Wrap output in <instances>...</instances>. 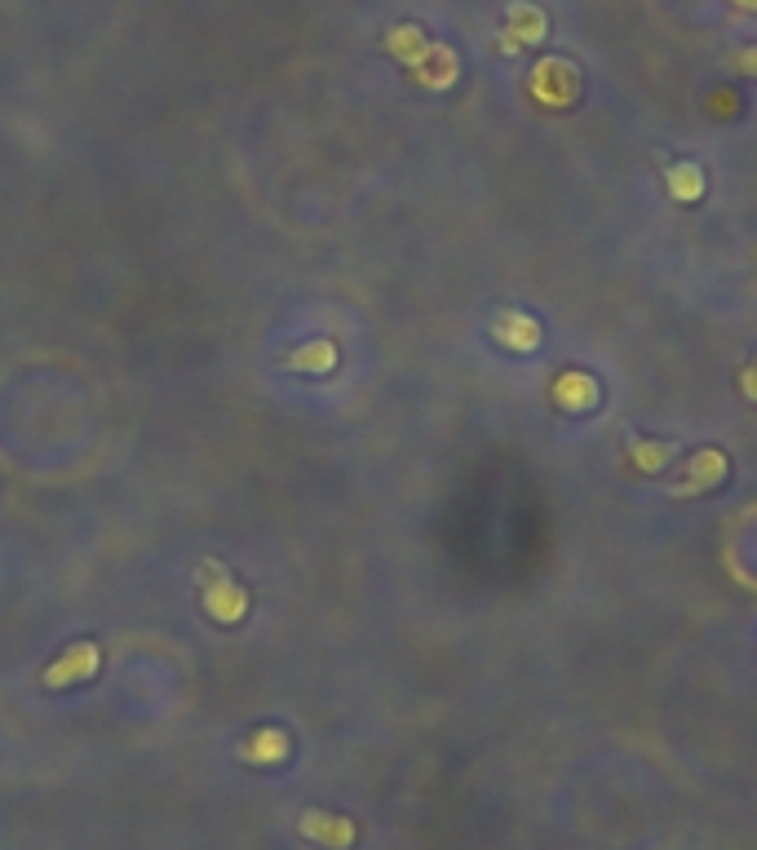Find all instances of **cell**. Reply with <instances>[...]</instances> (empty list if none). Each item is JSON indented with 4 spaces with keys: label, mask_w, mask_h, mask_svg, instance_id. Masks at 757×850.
Segmentation results:
<instances>
[{
    "label": "cell",
    "mask_w": 757,
    "mask_h": 850,
    "mask_svg": "<svg viewBox=\"0 0 757 850\" xmlns=\"http://www.w3.org/2000/svg\"><path fill=\"white\" fill-rule=\"evenodd\" d=\"M200 598H204V611H209L213 620H222V625H235V620H244V611H249V594L231 580V571H226L218 558H209V563L200 567Z\"/></svg>",
    "instance_id": "1"
},
{
    "label": "cell",
    "mask_w": 757,
    "mask_h": 850,
    "mask_svg": "<svg viewBox=\"0 0 757 850\" xmlns=\"http://www.w3.org/2000/svg\"><path fill=\"white\" fill-rule=\"evenodd\" d=\"M98 674V647L93 642H75L71 651H62L49 669H44V682L49 687H67V682H84Z\"/></svg>",
    "instance_id": "2"
},
{
    "label": "cell",
    "mask_w": 757,
    "mask_h": 850,
    "mask_svg": "<svg viewBox=\"0 0 757 850\" xmlns=\"http://www.w3.org/2000/svg\"><path fill=\"white\" fill-rule=\"evenodd\" d=\"M333 364H337V346L333 342H311V346L284 355V368H293V373H324Z\"/></svg>",
    "instance_id": "3"
},
{
    "label": "cell",
    "mask_w": 757,
    "mask_h": 850,
    "mask_svg": "<svg viewBox=\"0 0 757 850\" xmlns=\"http://www.w3.org/2000/svg\"><path fill=\"white\" fill-rule=\"evenodd\" d=\"M244 758H249V762H280V758H289V736L275 731V727L253 731L249 745H244Z\"/></svg>",
    "instance_id": "4"
},
{
    "label": "cell",
    "mask_w": 757,
    "mask_h": 850,
    "mask_svg": "<svg viewBox=\"0 0 757 850\" xmlns=\"http://www.w3.org/2000/svg\"><path fill=\"white\" fill-rule=\"evenodd\" d=\"M696 461V478H687V483H678L674 487V496H687V492H700V487H709L723 469H727V461L718 456V452H700V456H692Z\"/></svg>",
    "instance_id": "5"
},
{
    "label": "cell",
    "mask_w": 757,
    "mask_h": 850,
    "mask_svg": "<svg viewBox=\"0 0 757 850\" xmlns=\"http://www.w3.org/2000/svg\"><path fill=\"white\" fill-rule=\"evenodd\" d=\"M302 829H306V838H324L329 847H346V842L355 838V829H351L346 820H324L320 811H311V820H306Z\"/></svg>",
    "instance_id": "6"
},
{
    "label": "cell",
    "mask_w": 757,
    "mask_h": 850,
    "mask_svg": "<svg viewBox=\"0 0 757 850\" xmlns=\"http://www.w3.org/2000/svg\"><path fill=\"white\" fill-rule=\"evenodd\" d=\"M514 320V328H496V337L505 342V346H536V324H527V315H509Z\"/></svg>",
    "instance_id": "7"
},
{
    "label": "cell",
    "mask_w": 757,
    "mask_h": 850,
    "mask_svg": "<svg viewBox=\"0 0 757 850\" xmlns=\"http://www.w3.org/2000/svg\"><path fill=\"white\" fill-rule=\"evenodd\" d=\"M634 456H638V465H643V469H660V465H665V456H669V447H665V443H656V447H647V443H643V447H634Z\"/></svg>",
    "instance_id": "8"
}]
</instances>
